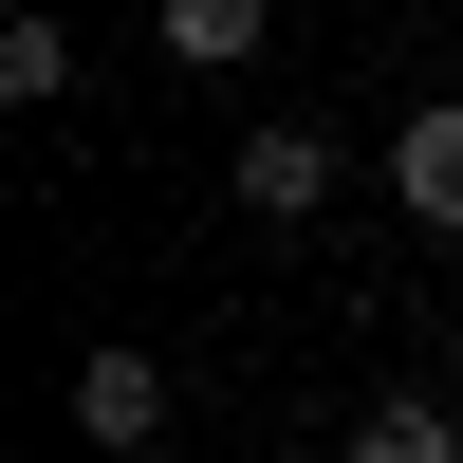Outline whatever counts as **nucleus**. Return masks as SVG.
<instances>
[{"label": "nucleus", "mask_w": 463, "mask_h": 463, "mask_svg": "<svg viewBox=\"0 0 463 463\" xmlns=\"http://www.w3.org/2000/svg\"><path fill=\"white\" fill-rule=\"evenodd\" d=\"M74 427H93L111 463H130V445H167V371H148L130 334H111V353H74Z\"/></svg>", "instance_id": "nucleus-1"}, {"label": "nucleus", "mask_w": 463, "mask_h": 463, "mask_svg": "<svg viewBox=\"0 0 463 463\" xmlns=\"http://www.w3.org/2000/svg\"><path fill=\"white\" fill-rule=\"evenodd\" d=\"M390 204L463 241V111H408V130H390Z\"/></svg>", "instance_id": "nucleus-2"}, {"label": "nucleus", "mask_w": 463, "mask_h": 463, "mask_svg": "<svg viewBox=\"0 0 463 463\" xmlns=\"http://www.w3.org/2000/svg\"><path fill=\"white\" fill-rule=\"evenodd\" d=\"M241 204H260V222H316V204H334V148H316V130H241Z\"/></svg>", "instance_id": "nucleus-3"}, {"label": "nucleus", "mask_w": 463, "mask_h": 463, "mask_svg": "<svg viewBox=\"0 0 463 463\" xmlns=\"http://www.w3.org/2000/svg\"><path fill=\"white\" fill-rule=\"evenodd\" d=\"M353 463H463V408H427V390H390V408L353 427Z\"/></svg>", "instance_id": "nucleus-4"}, {"label": "nucleus", "mask_w": 463, "mask_h": 463, "mask_svg": "<svg viewBox=\"0 0 463 463\" xmlns=\"http://www.w3.org/2000/svg\"><path fill=\"white\" fill-rule=\"evenodd\" d=\"M260 19H279V0H167V56L222 74V56H260Z\"/></svg>", "instance_id": "nucleus-5"}, {"label": "nucleus", "mask_w": 463, "mask_h": 463, "mask_svg": "<svg viewBox=\"0 0 463 463\" xmlns=\"http://www.w3.org/2000/svg\"><path fill=\"white\" fill-rule=\"evenodd\" d=\"M0 93H19V111H56V93H74V37H56V19H19V37H0Z\"/></svg>", "instance_id": "nucleus-6"}]
</instances>
